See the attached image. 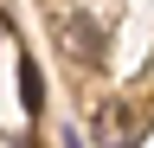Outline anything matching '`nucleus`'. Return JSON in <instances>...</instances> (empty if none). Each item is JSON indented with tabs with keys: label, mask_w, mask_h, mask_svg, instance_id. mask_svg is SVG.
Masks as SVG:
<instances>
[{
	"label": "nucleus",
	"mask_w": 154,
	"mask_h": 148,
	"mask_svg": "<svg viewBox=\"0 0 154 148\" xmlns=\"http://www.w3.org/2000/svg\"><path fill=\"white\" fill-rule=\"evenodd\" d=\"M64 45H71V52H84V65H96V52H103L90 20H64Z\"/></svg>",
	"instance_id": "1"
}]
</instances>
